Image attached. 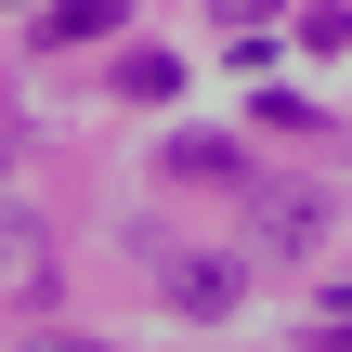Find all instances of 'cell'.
<instances>
[{
    "instance_id": "obj_1",
    "label": "cell",
    "mask_w": 352,
    "mask_h": 352,
    "mask_svg": "<svg viewBox=\"0 0 352 352\" xmlns=\"http://www.w3.org/2000/svg\"><path fill=\"white\" fill-rule=\"evenodd\" d=\"M170 300H183V314H235V274H222V261H170Z\"/></svg>"
},
{
    "instance_id": "obj_2",
    "label": "cell",
    "mask_w": 352,
    "mask_h": 352,
    "mask_svg": "<svg viewBox=\"0 0 352 352\" xmlns=\"http://www.w3.org/2000/svg\"><path fill=\"white\" fill-rule=\"evenodd\" d=\"M118 91H131V104H170L183 65H170V52H118Z\"/></svg>"
},
{
    "instance_id": "obj_3",
    "label": "cell",
    "mask_w": 352,
    "mask_h": 352,
    "mask_svg": "<svg viewBox=\"0 0 352 352\" xmlns=\"http://www.w3.org/2000/svg\"><path fill=\"white\" fill-rule=\"evenodd\" d=\"M104 26H131V0H65V13H52L39 39H104Z\"/></svg>"
},
{
    "instance_id": "obj_4",
    "label": "cell",
    "mask_w": 352,
    "mask_h": 352,
    "mask_svg": "<svg viewBox=\"0 0 352 352\" xmlns=\"http://www.w3.org/2000/svg\"><path fill=\"white\" fill-rule=\"evenodd\" d=\"M209 26H222L235 52H261V26H274V0H209Z\"/></svg>"
},
{
    "instance_id": "obj_5",
    "label": "cell",
    "mask_w": 352,
    "mask_h": 352,
    "mask_svg": "<svg viewBox=\"0 0 352 352\" xmlns=\"http://www.w3.org/2000/svg\"><path fill=\"white\" fill-rule=\"evenodd\" d=\"M300 39H314V52H352V13H340V0H314V13H300Z\"/></svg>"
}]
</instances>
